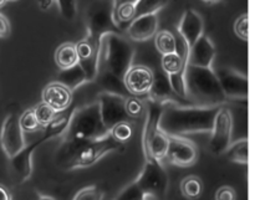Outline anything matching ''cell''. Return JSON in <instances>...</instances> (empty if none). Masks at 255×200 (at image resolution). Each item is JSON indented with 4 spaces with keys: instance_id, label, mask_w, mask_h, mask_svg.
Returning a JSON list of instances; mask_svg holds the SVG:
<instances>
[{
    "instance_id": "25",
    "label": "cell",
    "mask_w": 255,
    "mask_h": 200,
    "mask_svg": "<svg viewBox=\"0 0 255 200\" xmlns=\"http://www.w3.org/2000/svg\"><path fill=\"white\" fill-rule=\"evenodd\" d=\"M34 113L40 127H46L47 124L51 123V121L56 117L57 114L51 107L47 106V104L44 103V102H41V103H39L36 107H35Z\"/></svg>"
},
{
    "instance_id": "36",
    "label": "cell",
    "mask_w": 255,
    "mask_h": 200,
    "mask_svg": "<svg viewBox=\"0 0 255 200\" xmlns=\"http://www.w3.org/2000/svg\"><path fill=\"white\" fill-rule=\"evenodd\" d=\"M10 35V24L9 20L0 14V37H7Z\"/></svg>"
},
{
    "instance_id": "8",
    "label": "cell",
    "mask_w": 255,
    "mask_h": 200,
    "mask_svg": "<svg viewBox=\"0 0 255 200\" xmlns=\"http://www.w3.org/2000/svg\"><path fill=\"white\" fill-rule=\"evenodd\" d=\"M0 144L5 156L9 159L14 158L26 147L24 132L19 124V117L15 113H9L5 117L0 132Z\"/></svg>"
},
{
    "instance_id": "32",
    "label": "cell",
    "mask_w": 255,
    "mask_h": 200,
    "mask_svg": "<svg viewBox=\"0 0 255 200\" xmlns=\"http://www.w3.org/2000/svg\"><path fill=\"white\" fill-rule=\"evenodd\" d=\"M104 199V193L100 191L97 187L91 186L81 189L72 200H102Z\"/></svg>"
},
{
    "instance_id": "27",
    "label": "cell",
    "mask_w": 255,
    "mask_h": 200,
    "mask_svg": "<svg viewBox=\"0 0 255 200\" xmlns=\"http://www.w3.org/2000/svg\"><path fill=\"white\" fill-rule=\"evenodd\" d=\"M184 72H186V69L182 70V71L178 72V74L167 75V76H168L169 85H171V87H172V90H173L174 94H176L178 97H181V99H188V97H187Z\"/></svg>"
},
{
    "instance_id": "16",
    "label": "cell",
    "mask_w": 255,
    "mask_h": 200,
    "mask_svg": "<svg viewBox=\"0 0 255 200\" xmlns=\"http://www.w3.org/2000/svg\"><path fill=\"white\" fill-rule=\"evenodd\" d=\"M202 32H203L202 17L194 10H188L184 12L181 24H179V34L189 50L202 36Z\"/></svg>"
},
{
    "instance_id": "2",
    "label": "cell",
    "mask_w": 255,
    "mask_h": 200,
    "mask_svg": "<svg viewBox=\"0 0 255 200\" xmlns=\"http://www.w3.org/2000/svg\"><path fill=\"white\" fill-rule=\"evenodd\" d=\"M109 133L102 123L99 102H92L74 109L67 128L64 132L59 156L62 158V162L66 161L81 144L101 138Z\"/></svg>"
},
{
    "instance_id": "17",
    "label": "cell",
    "mask_w": 255,
    "mask_h": 200,
    "mask_svg": "<svg viewBox=\"0 0 255 200\" xmlns=\"http://www.w3.org/2000/svg\"><path fill=\"white\" fill-rule=\"evenodd\" d=\"M44 142V139H39L37 142H34L31 146H26L19 154L10 159L11 167L15 173L19 176L20 182H25L31 177L32 173V152L35 148L40 146Z\"/></svg>"
},
{
    "instance_id": "40",
    "label": "cell",
    "mask_w": 255,
    "mask_h": 200,
    "mask_svg": "<svg viewBox=\"0 0 255 200\" xmlns=\"http://www.w3.org/2000/svg\"><path fill=\"white\" fill-rule=\"evenodd\" d=\"M202 1L207 2V4H217V2L222 1V0H202Z\"/></svg>"
},
{
    "instance_id": "14",
    "label": "cell",
    "mask_w": 255,
    "mask_h": 200,
    "mask_svg": "<svg viewBox=\"0 0 255 200\" xmlns=\"http://www.w3.org/2000/svg\"><path fill=\"white\" fill-rule=\"evenodd\" d=\"M214 55H216V50H214L213 44L206 35H202L189 50L187 65L211 69Z\"/></svg>"
},
{
    "instance_id": "15",
    "label": "cell",
    "mask_w": 255,
    "mask_h": 200,
    "mask_svg": "<svg viewBox=\"0 0 255 200\" xmlns=\"http://www.w3.org/2000/svg\"><path fill=\"white\" fill-rule=\"evenodd\" d=\"M157 26H158V17H157L156 12L144 14L134 17L127 32L132 40L141 42L151 39L156 34Z\"/></svg>"
},
{
    "instance_id": "43",
    "label": "cell",
    "mask_w": 255,
    "mask_h": 200,
    "mask_svg": "<svg viewBox=\"0 0 255 200\" xmlns=\"http://www.w3.org/2000/svg\"><path fill=\"white\" fill-rule=\"evenodd\" d=\"M146 200H154V199H152V198H146Z\"/></svg>"
},
{
    "instance_id": "20",
    "label": "cell",
    "mask_w": 255,
    "mask_h": 200,
    "mask_svg": "<svg viewBox=\"0 0 255 200\" xmlns=\"http://www.w3.org/2000/svg\"><path fill=\"white\" fill-rule=\"evenodd\" d=\"M231 162L239 164H248V139L243 138L231 143L224 153Z\"/></svg>"
},
{
    "instance_id": "37",
    "label": "cell",
    "mask_w": 255,
    "mask_h": 200,
    "mask_svg": "<svg viewBox=\"0 0 255 200\" xmlns=\"http://www.w3.org/2000/svg\"><path fill=\"white\" fill-rule=\"evenodd\" d=\"M0 200H12V196L9 189L0 184Z\"/></svg>"
},
{
    "instance_id": "18",
    "label": "cell",
    "mask_w": 255,
    "mask_h": 200,
    "mask_svg": "<svg viewBox=\"0 0 255 200\" xmlns=\"http://www.w3.org/2000/svg\"><path fill=\"white\" fill-rule=\"evenodd\" d=\"M148 95V99L153 100L156 102H161V103H168V102L181 103L179 101H177L178 96L172 90L168 81V77L163 76V75L153 74V82H152V86Z\"/></svg>"
},
{
    "instance_id": "10",
    "label": "cell",
    "mask_w": 255,
    "mask_h": 200,
    "mask_svg": "<svg viewBox=\"0 0 255 200\" xmlns=\"http://www.w3.org/2000/svg\"><path fill=\"white\" fill-rule=\"evenodd\" d=\"M164 158L173 166L188 168L198 161L197 146L184 137L168 136V148Z\"/></svg>"
},
{
    "instance_id": "35",
    "label": "cell",
    "mask_w": 255,
    "mask_h": 200,
    "mask_svg": "<svg viewBox=\"0 0 255 200\" xmlns=\"http://www.w3.org/2000/svg\"><path fill=\"white\" fill-rule=\"evenodd\" d=\"M237 194L236 191L231 187H222L217 191L216 200H236Z\"/></svg>"
},
{
    "instance_id": "28",
    "label": "cell",
    "mask_w": 255,
    "mask_h": 200,
    "mask_svg": "<svg viewBox=\"0 0 255 200\" xmlns=\"http://www.w3.org/2000/svg\"><path fill=\"white\" fill-rule=\"evenodd\" d=\"M110 134H111L112 138L115 141H117L119 143L124 144L131 138L132 136V127L129 124V122H120L116 126H114L110 131Z\"/></svg>"
},
{
    "instance_id": "13",
    "label": "cell",
    "mask_w": 255,
    "mask_h": 200,
    "mask_svg": "<svg viewBox=\"0 0 255 200\" xmlns=\"http://www.w3.org/2000/svg\"><path fill=\"white\" fill-rule=\"evenodd\" d=\"M42 102L51 107L56 113H60L71 106L72 91L60 82H51L42 90Z\"/></svg>"
},
{
    "instance_id": "5",
    "label": "cell",
    "mask_w": 255,
    "mask_h": 200,
    "mask_svg": "<svg viewBox=\"0 0 255 200\" xmlns=\"http://www.w3.org/2000/svg\"><path fill=\"white\" fill-rule=\"evenodd\" d=\"M122 147L124 144L115 141L109 133L101 138L81 144L66 161H64L65 168L70 171L77 168H87V167L94 166L109 153L122 149Z\"/></svg>"
},
{
    "instance_id": "3",
    "label": "cell",
    "mask_w": 255,
    "mask_h": 200,
    "mask_svg": "<svg viewBox=\"0 0 255 200\" xmlns=\"http://www.w3.org/2000/svg\"><path fill=\"white\" fill-rule=\"evenodd\" d=\"M187 97L198 106H223L227 97L219 85L218 79L211 69L186 65Z\"/></svg>"
},
{
    "instance_id": "34",
    "label": "cell",
    "mask_w": 255,
    "mask_h": 200,
    "mask_svg": "<svg viewBox=\"0 0 255 200\" xmlns=\"http://www.w3.org/2000/svg\"><path fill=\"white\" fill-rule=\"evenodd\" d=\"M75 47H76V52L80 61H87V60H91L95 54L94 46H92L91 42L87 41V40H81V41H79L76 45H75Z\"/></svg>"
},
{
    "instance_id": "4",
    "label": "cell",
    "mask_w": 255,
    "mask_h": 200,
    "mask_svg": "<svg viewBox=\"0 0 255 200\" xmlns=\"http://www.w3.org/2000/svg\"><path fill=\"white\" fill-rule=\"evenodd\" d=\"M163 104L151 99H147L144 104L146 124L143 128V151L144 157L163 161L168 148V136L159 129L158 122Z\"/></svg>"
},
{
    "instance_id": "31",
    "label": "cell",
    "mask_w": 255,
    "mask_h": 200,
    "mask_svg": "<svg viewBox=\"0 0 255 200\" xmlns=\"http://www.w3.org/2000/svg\"><path fill=\"white\" fill-rule=\"evenodd\" d=\"M116 16L120 22L131 21L136 17V5L133 2H124L116 7Z\"/></svg>"
},
{
    "instance_id": "38",
    "label": "cell",
    "mask_w": 255,
    "mask_h": 200,
    "mask_svg": "<svg viewBox=\"0 0 255 200\" xmlns=\"http://www.w3.org/2000/svg\"><path fill=\"white\" fill-rule=\"evenodd\" d=\"M124 2H133V4H136L137 0H116V6H119L120 4H124Z\"/></svg>"
},
{
    "instance_id": "39",
    "label": "cell",
    "mask_w": 255,
    "mask_h": 200,
    "mask_svg": "<svg viewBox=\"0 0 255 200\" xmlns=\"http://www.w3.org/2000/svg\"><path fill=\"white\" fill-rule=\"evenodd\" d=\"M37 200H56V199H54L52 197H49V196H40L39 198H37Z\"/></svg>"
},
{
    "instance_id": "7",
    "label": "cell",
    "mask_w": 255,
    "mask_h": 200,
    "mask_svg": "<svg viewBox=\"0 0 255 200\" xmlns=\"http://www.w3.org/2000/svg\"><path fill=\"white\" fill-rule=\"evenodd\" d=\"M232 129H233V117L228 107L224 104L217 112L211 132L209 151L213 156L218 157L226 153L232 143Z\"/></svg>"
},
{
    "instance_id": "42",
    "label": "cell",
    "mask_w": 255,
    "mask_h": 200,
    "mask_svg": "<svg viewBox=\"0 0 255 200\" xmlns=\"http://www.w3.org/2000/svg\"><path fill=\"white\" fill-rule=\"evenodd\" d=\"M7 1H17V0H7Z\"/></svg>"
},
{
    "instance_id": "23",
    "label": "cell",
    "mask_w": 255,
    "mask_h": 200,
    "mask_svg": "<svg viewBox=\"0 0 255 200\" xmlns=\"http://www.w3.org/2000/svg\"><path fill=\"white\" fill-rule=\"evenodd\" d=\"M186 65L187 64L182 59L181 55H178L177 52L162 56V69H163V72H166V75L178 74L182 70L186 69Z\"/></svg>"
},
{
    "instance_id": "29",
    "label": "cell",
    "mask_w": 255,
    "mask_h": 200,
    "mask_svg": "<svg viewBox=\"0 0 255 200\" xmlns=\"http://www.w3.org/2000/svg\"><path fill=\"white\" fill-rule=\"evenodd\" d=\"M19 124L21 127L22 132H27V133H32V132L37 131L40 128L36 117H35L34 108L26 109V111L22 112L21 116L19 117Z\"/></svg>"
},
{
    "instance_id": "26",
    "label": "cell",
    "mask_w": 255,
    "mask_h": 200,
    "mask_svg": "<svg viewBox=\"0 0 255 200\" xmlns=\"http://www.w3.org/2000/svg\"><path fill=\"white\" fill-rule=\"evenodd\" d=\"M167 0H137L136 16H141L144 14H154L159 7L163 6Z\"/></svg>"
},
{
    "instance_id": "19",
    "label": "cell",
    "mask_w": 255,
    "mask_h": 200,
    "mask_svg": "<svg viewBox=\"0 0 255 200\" xmlns=\"http://www.w3.org/2000/svg\"><path fill=\"white\" fill-rule=\"evenodd\" d=\"M55 61H56V65L62 71L76 66L80 62V60L79 56H77L75 44H72V42H65V44L60 45L57 47L56 52H55Z\"/></svg>"
},
{
    "instance_id": "11",
    "label": "cell",
    "mask_w": 255,
    "mask_h": 200,
    "mask_svg": "<svg viewBox=\"0 0 255 200\" xmlns=\"http://www.w3.org/2000/svg\"><path fill=\"white\" fill-rule=\"evenodd\" d=\"M152 82H153V71L142 65L129 67L124 77L125 87L128 94L134 97L148 95Z\"/></svg>"
},
{
    "instance_id": "21",
    "label": "cell",
    "mask_w": 255,
    "mask_h": 200,
    "mask_svg": "<svg viewBox=\"0 0 255 200\" xmlns=\"http://www.w3.org/2000/svg\"><path fill=\"white\" fill-rule=\"evenodd\" d=\"M182 196L188 200H196L203 193V183L197 176H188L181 182Z\"/></svg>"
},
{
    "instance_id": "33",
    "label": "cell",
    "mask_w": 255,
    "mask_h": 200,
    "mask_svg": "<svg viewBox=\"0 0 255 200\" xmlns=\"http://www.w3.org/2000/svg\"><path fill=\"white\" fill-rule=\"evenodd\" d=\"M234 31L237 36L241 37L244 41H248L249 39V17L248 14H243L237 19L234 24Z\"/></svg>"
},
{
    "instance_id": "22",
    "label": "cell",
    "mask_w": 255,
    "mask_h": 200,
    "mask_svg": "<svg viewBox=\"0 0 255 200\" xmlns=\"http://www.w3.org/2000/svg\"><path fill=\"white\" fill-rule=\"evenodd\" d=\"M154 45H156V49L162 54V56L177 52L176 36L171 31H167V30H162V31L157 32Z\"/></svg>"
},
{
    "instance_id": "30",
    "label": "cell",
    "mask_w": 255,
    "mask_h": 200,
    "mask_svg": "<svg viewBox=\"0 0 255 200\" xmlns=\"http://www.w3.org/2000/svg\"><path fill=\"white\" fill-rule=\"evenodd\" d=\"M115 200H146V194L137 186L136 182L127 186Z\"/></svg>"
},
{
    "instance_id": "41",
    "label": "cell",
    "mask_w": 255,
    "mask_h": 200,
    "mask_svg": "<svg viewBox=\"0 0 255 200\" xmlns=\"http://www.w3.org/2000/svg\"><path fill=\"white\" fill-rule=\"evenodd\" d=\"M6 2H7V0H0V9H1L2 6H5V5H6Z\"/></svg>"
},
{
    "instance_id": "24",
    "label": "cell",
    "mask_w": 255,
    "mask_h": 200,
    "mask_svg": "<svg viewBox=\"0 0 255 200\" xmlns=\"http://www.w3.org/2000/svg\"><path fill=\"white\" fill-rule=\"evenodd\" d=\"M125 111L131 119H138L144 113V102L138 97L128 96L125 102Z\"/></svg>"
},
{
    "instance_id": "1",
    "label": "cell",
    "mask_w": 255,
    "mask_h": 200,
    "mask_svg": "<svg viewBox=\"0 0 255 200\" xmlns=\"http://www.w3.org/2000/svg\"><path fill=\"white\" fill-rule=\"evenodd\" d=\"M224 106V104H223ZM222 106H193L168 102L163 104L158 127L166 136L184 137L211 133L214 118Z\"/></svg>"
},
{
    "instance_id": "12",
    "label": "cell",
    "mask_w": 255,
    "mask_h": 200,
    "mask_svg": "<svg viewBox=\"0 0 255 200\" xmlns=\"http://www.w3.org/2000/svg\"><path fill=\"white\" fill-rule=\"evenodd\" d=\"M218 81L227 99L234 101H247L248 96V81L244 75L236 71L223 70L218 74Z\"/></svg>"
},
{
    "instance_id": "6",
    "label": "cell",
    "mask_w": 255,
    "mask_h": 200,
    "mask_svg": "<svg viewBox=\"0 0 255 200\" xmlns=\"http://www.w3.org/2000/svg\"><path fill=\"white\" fill-rule=\"evenodd\" d=\"M144 166L139 173L136 183L142 189L146 198L164 200L168 189V174L162 161L144 157Z\"/></svg>"
},
{
    "instance_id": "9",
    "label": "cell",
    "mask_w": 255,
    "mask_h": 200,
    "mask_svg": "<svg viewBox=\"0 0 255 200\" xmlns=\"http://www.w3.org/2000/svg\"><path fill=\"white\" fill-rule=\"evenodd\" d=\"M100 104V112H101L102 123L107 131H111L114 126L120 122H128L129 117L125 111V102L126 97L120 95L102 92L97 100Z\"/></svg>"
}]
</instances>
